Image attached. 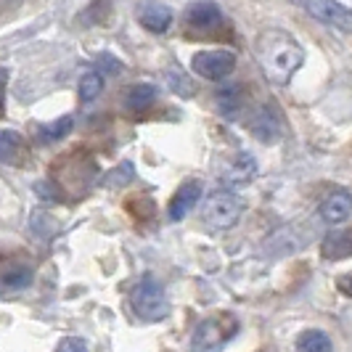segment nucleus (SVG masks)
I'll list each match as a JSON object with an SVG mask.
<instances>
[{
	"label": "nucleus",
	"instance_id": "obj_16",
	"mask_svg": "<svg viewBox=\"0 0 352 352\" xmlns=\"http://www.w3.org/2000/svg\"><path fill=\"white\" fill-rule=\"evenodd\" d=\"M331 336L320 329H307L297 336V352H331Z\"/></svg>",
	"mask_w": 352,
	"mask_h": 352
},
{
	"label": "nucleus",
	"instance_id": "obj_24",
	"mask_svg": "<svg viewBox=\"0 0 352 352\" xmlns=\"http://www.w3.org/2000/svg\"><path fill=\"white\" fill-rule=\"evenodd\" d=\"M6 3H21V0H6Z\"/></svg>",
	"mask_w": 352,
	"mask_h": 352
},
{
	"label": "nucleus",
	"instance_id": "obj_9",
	"mask_svg": "<svg viewBox=\"0 0 352 352\" xmlns=\"http://www.w3.org/2000/svg\"><path fill=\"white\" fill-rule=\"evenodd\" d=\"M199 199H201V180H188V183H183L175 191V196H173L170 207H167L170 220L180 223V220L199 204Z\"/></svg>",
	"mask_w": 352,
	"mask_h": 352
},
{
	"label": "nucleus",
	"instance_id": "obj_12",
	"mask_svg": "<svg viewBox=\"0 0 352 352\" xmlns=\"http://www.w3.org/2000/svg\"><path fill=\"white\" fill-rule=\"evenodd\" d=\"M35 281V270L27 263H11L3 267V292L6 294H19L24 289H30Z\"/></svg>",
	"mask_w": 352,
	"mask_h": 352
},
{
	"label": "nucleus",
	"instance_id": "obj_8",
	"mask_svg": "<svg viewBox=\"0 0 352 352\" xmlns=\"http://www.w3.org/2000/svg\"><path fill=\"white\" fill-rule=\"evenodd\" d=\"M257 177V159L247 154V151H239L233 162L223 170V183L236 188V186H247Z\"/></svg>",
	"mask_w": 352,
	"mask_h": 352
},
{
	"label": "nucleus",
	"instance_id": "obj_18",
	"mask_svg": "<svg viewBox=\"0 0 352 352\" xmlns=\"http://www.w3.org/2000/svg\"><path fill=\"white\" fill-rule=\"evenodd\" d=\"M217 109L226 114V117H236L239 109H241V88L239 85H223L217 90Z\"/></svg>",
	"mask_w": 352,
	"mask_h": 352
},
{
	"label": "nucleus",
	"instance_id": "obj_11",
	"mask_svg": "<svg viewBox=\"0 0 352 352\" xmlns=\"http://www.w3.org/2000/svg\"><path fill=\"white\" fill-rule=\"evenodd\" d=\"M186 19H188V24L196 27V30H217L223 24V11L212 0H199V3L188 6Z\"/></svg>",
	"mask_w": 352,
	"mask_h": 352
},
{
	"label": "nucleus",
	"instance_id": "obj_15",
	"mask_svg": "<svg viewBox=\"0 0 352 352\" xmlns=\"http://www.w3.org/2000/svg\"><path fill=\"white\" fill-rule=\"evenodd\" d=\"M104 85H106V77L98 69L85 72V74L80 77V85H77L80 101H82V104H93V101L104 93Z\"/></svg>",
	"mask_w": 352,
	"mask_h": 352
},
{
	"label": "nucleus",
	"instance_id": "obj_21",
	"mask_svg": "<svg viewBox=\"0 0 352 352\" xmlns=\"http://www.w3.org/2000/svg\"><path fill=\"white\" fill-rule=\"evenodd\" d=\"M98 72H101L104 77L106 74H120V72H122V61H117L111 53H101V56H98Z\"/></svg>",
	"mask_w": 352,
	"mask_h": 352
},
{
	"label": "nucleus",
	"instance_id": "obj_10",
	"mask_svg": "<svg viewBox=\"0 0 352 352\" xmlns=\"http://www.w3.org/2000/svg\"><path fill=\"white\" fill-rule=\"evenodd\" d=\"M352 214V194L350 191H334L323 199L320 204V220L326 226H339L344 220H350Z\"/></svg>",
	"mask_w": 352,
	"mask_h": 352
},
{
	"label": "nucleus",
	"instance_id": "obj_20",
	"mask_svg": "<svg viewBox=\"0 0 352 352\" xmlns=\"http://www.w3.org/2000/svg\"><path fill=\"white\" fill-rule=\"evenodd\" d=\"M16 146H21V138H19L14 130H3L0 133V157H3V162H11V151Z\"/></svg>",
	"mask_w": 352,
	"mask_h": 352
},
{
	"label": "nucleus",
	"instance_id": "obj_3",
	"mask_svg": "<svg viewBox=\"0 0 352 352\" xmlns=\"http://www.w3.org/2000/svg\"><path fill=\"white\" fill-rule=\"evenodd\" d=\"M244 214V201L233 191H214L204 201L201 217L212 230H230Z\"/></svg>",
	"mask_w": 352,
	"mask_h": 352
},
{
	"label": "nucleus",
	"instance_id": "obj_19",
	"mask_svg": "<svg viewBox=\"0 0 352 352\" xmlns=\"http://www.w3.org/2000/svg\"><path fill=\"white\" fill-rule=\"evenodd\" d=\"M72 127H74V120H72V117H61V120H56V122L43 124V127H40V138L45 143H58L61 138L69 135Z\"/></svg>",
	"mask_w": 352,
	"mask_h": 352
},
{
	"label": "nucleus",
	"instance_id": "obj_13",
	"mask_svg": "<svg viewBox=\"0 0 352 352\" xmlns=\"http://www.w3.org/2000/svg\"><path fill=\"white\" fill-rule=\"evenodd\" d=\"M320 252H323L326 260H344V257H352V228L331 230V233L323 239Z\"/></svg>",
	"mask_w": 352,
	"mask_h": 352
},
{
	"label": "nucleus",
	"instance_id": "obj_23",
	"mask_svg": "<svg viewBox=\"0 0 352 352\" xmlns=\"http://www.w3.org/2000/svg\"><path fill=\"white\" fill-rule=\"evenodd\" d=\"M336 289L344 294V297H352V273H344L336 278Z\"/></svg>",
	"mask_w": 352,
	"mask_h": 352
},
{
	"label": "nucleus",
	"instance_id": "obj_4",
	"mask_svg": "<svg viewBox=\"0 0 352 352\" xmlns=\"http://www.w3.org/2000/svg\"><path fill=\"white\" fill-rule=\"evenodd\" d=\"M191 69L210 82H220L230 77V72L236 69V53L223 51V48H212V51H199L191 58Z\"/></svg>",
	"mask_w": 352,
	"mask_h": 352
},
{
	"label": "nucleus",
	"instance_id": "obj_1",
	"mask_svg": "<svg viewBox=\"0 0 352 352\" xmlns=\"http://www.w3.org/2000/svg\"><path fill=\"white\" fill-rule=\"evenodd\" d=\"M254 58L263 69L265 80L283 88L302 69L305 48L297 43V37L283 32V30H265L254 43Z\"/></svg>",
	"mask_w": 352,
	"mask_h": 352
},
{
	"label": "nucleus",
	"instance_id": "obj_6",
	"mask_svg": "<svg viewBox=\"0 0 352 352\" xmlns=\"http://www.w3.org/2000/svg\"><path fill=\"white\" fill-rule=\"evenodd\" d=\"M307 14L329 27H336L342 32H352V8L339 0H305Z\"/></svg>",
	"mask_w": 352,
	"mask_h": 352
},
{
	"label": "nucleus",
	"instance_id": "obj_22",
	"mask_svg": "<svg viewBox=\"0 0 352 352\" xmlns=\"http://www.w3.org/2000/svg\"><path fill=\"white\" fill-rule=\"evenodd\" d=\"M56 352H88V344L80 336H67V339H61V344L56 347Z\"/></svg>",
	"mask_w": 352,
	"mask_h": 352
},
{
	"label": "nucleus",
	"instance_id": "obj_5",
	"mask_svg": "<svg viewBox=\"0 0 352 352\" xmlns=\"http://www.w3.org/2000/svg\"><path fill=\"white\" fill-rule=\"evenodd\" d=\"M230 334H233V323L223 326L217 318H207L196 326L191 336V352H223Z\"/></svg>",
	"mask_w": 352,
	"mask_h": 352
},
{
	"label": "nucleus",
	"instance_id": "obj_2",
	"mask_svg": "<svg viewBox=\"0 0 352 352\" xmlns=\"http://www.w3.org/2000/svg\"><path fill=\"white\" fill-rule=\"evenodd\" d=\"M130 305H133L135 316L141 320H148V323L164 320L167 313H170V302H167V294H164V286L154 276H143L141 281L133 286Z\"/></svg>",
	"mask_w": 352,
	"mask_h": 352
},
{
	"label": "nucleus",
	"instance_id": "obj_17",
	"mask_svg": "<svg viewBox=\"0 0 352 352\" xmlns=\"http://www.w3.org/2000/svg\"><path fill=\"white\" fill-rule=\"evenodd\" d=\"M157 101V88L154 85H133V88H127L124 93V106L130 109V111H143V109H148V106Z\"/></svg>",
	"mask_w": 352,
	"mask_h": 352
},
{
	"label": "nucleus",
	"instance_id": "obj_14",
	"mask_svg": "<svg viewBox=\"0 0 352 352\" xmlns=\"http://www.w3.org/2000/svg\"><path fill=\"white\" fill-rule=\"evenodd\" d=\"M249 130L265 143H273L278 141V135H281V127L276 124L273 120V111L270 109H260L254 117H252V124H249Z\"/></svg>",
	"mask_w": 352,
	"mask_h": 352
},
{
	"label": "nucleus",
	"instance_id": "obj_7",
	"mask_svg": "<svg viewBox=\"0 0 352 352\" xmlns=\"http://www.w3.org/2000/svg\"><path fill=\"white\" fill-rule=\"evenodd\" d=\"M138 21H141L143 30H148L154 35H164L175 21V11L170 6H164V3L148 0V3L138 6Z\"/></svg>",
	"mask_w": 352,
	"mask_h": 352
}]
</instances>
